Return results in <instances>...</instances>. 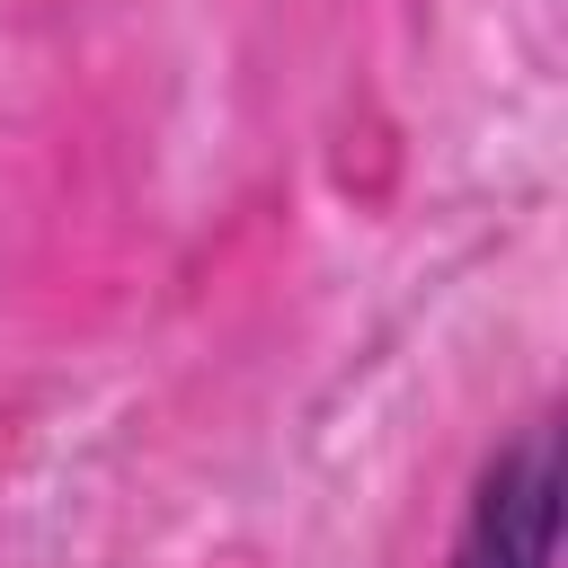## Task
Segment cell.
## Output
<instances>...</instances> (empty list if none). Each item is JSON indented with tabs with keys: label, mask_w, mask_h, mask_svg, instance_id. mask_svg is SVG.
Listing matches in <instances>:
<instances>
[{
	"label": "cell",
	"mask_w": 568,
	"mask_h": 568,
	"mask_svg": "<svg viewBox=\"0 0 568 568\" xmlns=\"http://www.w3.org/2000/svg\"><path fill=\"white\" fill-rule=\"evenodd\" d=\"M550 559H559V426L532 417L479 462L444 568H550Z\"/></svg>",
	"instance_id": "cell-1"
}]
</instances>
